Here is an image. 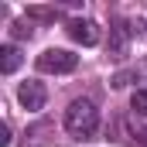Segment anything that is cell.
Segmentation results:
<instances>
[{"label":"cell","mask_w":147,"mask_h":147,"mask_svg":"<svg viewBox=\"0 0 147 147\" xmlns=\"http://www.w3.org/2000/svg\"><path fill=\"white\" fill-rule=\"evenodd\" d=\"M99 127V110L89 99H75L72 106L65 110V130L72 137H92Z\"/></svg>","instance_id":"1"},{"label":"cell","mask_w":147,"mask_h":147,"mask_svg":"<svg viewBox=\"0 0 147 147\" xmlns=\"http://www.w3.org/2000/svg\"><path fill=\"white\" fill-rule=\"evenodd\" d=\"M79 65V55L65 51V48H48L38 55V72H48V75H69L75 72Z\"/></svg>","instance_id":"2"},{"label":"cell","mask_w":147,"mask_h":147,"mask_svg":"<svg viewBox=\"0 0 147 147\" xmlns=\"http://www.w3.org/2000/svg\"><path fill=\"white\" fill-rule=\"evenodd\" d=\"M17 99H21V106H24L28 113H38L41 106H45L48 92H45V86H41V82H34V79H31V82H24V86L17 89Z\"/></svg>","instance_id":"3"},{"label":"cell","mask_w":147,"mask_h":147,"mask_svg":"<svg viewBox=\"0 0 147 147\" xmlns=\"http://www.w3.org/2000/svg\"><path fill=\"white\" fill-rule=\"evenodd\" d=\"M69 38L79 41V45H86V48H92L99 41V31H96L92 21H69Z\"/></svg>","instance_id":"4"},{"label":"cell","mask_w":147,"mask_h":147,"mask_svg":"<svg viewBox=\"0 0 147 147\" xmlns=\"http://www.w3.org/2000/svg\"><path fill=\"white\" fill-rule=\"evenodd\" d=\"M110 31H113V38H110V55H113V58H123V55H127V41H130V28H127L123 21H116Z\"/></svg>","instance_id":"5"},{"label":"cell","mask_w":147,"mask_h":147,"mask_svg":"<svg viewBox=\"0 0 147 147\" xmlns=\"http://www.w3.org/2000/svg\"><path fill=\"white\" fill-rule=\"evenodd\" d=\"M17 69H21V48L17 45H3L0 48V72L10 75V72H17Z\"/></svg>","instance_id":"6"},{"label":"cell","mask_w":147,"mask_h":147,"mask_svg":"<svg viewBox=\"0 0 147 147\" xmlns=\"http://www.w3.org/2000/svg\"><path fill=\"white\" fill-rule=\"evenodd\" d=\"M130 110L137 113V116H147V89H137L130 96Z\"/></svg>","instance_id":"7"},{"label":"cell","mask_w":147,"mask_h":147,"mask_svg":"<svg viewBox=\"0 0 147 147\" xmlns=\"http://www.w3.org/2000/svg\"><path fill=\"white\" fill-rule=\"evenodd\" d=\"M28 17H34V21H55L58 7H28Z\"/></svg>","instance_id":"8"},{"label":"cell","mask_w":147,"mask_h":147,"mask_svg":"<svg viewBox=\"0 0 147 147\" xmlns=\"http://www.w3.org/2000/svg\"><path fill=\"white\" fill-rule=\"evenodd\" d=\"M10 140H14V137H10V127L0 123V147H10Z\"/></svg>","instance_id":"9"},{"label":"cell","mask_w":147,"mask_h":147,"mask_svg":"<svg viewBox=\"0 0 147 147\" xmlns=\"http://www.w3.org/2000/svg\"><path fill=\"white\" fill-rule=\"evenodd\" d=\"M14 38H31V28L28 24H14Z\"/></svg>","instance_id":"10"},{"label":"cell","mask_w":147,"mask_h":147,"mask_svg":"<svg viewBox=\"0 0 147 147\" xmlns=\"http://www.w3.org/2000/svg\"><path fill=\"white\" fill-rule=\"evenodd\" d=\"M134 137H137V140H140V144L147 147V130H137V134H134Z\"/></svg>","instance_id":"11"}]
</instances>
